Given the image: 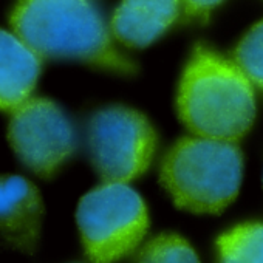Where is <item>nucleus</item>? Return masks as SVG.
I'll list each match as a JSON object with an SVG mask.
<instances>
[{
    "label": "nucleus",
    "mask_w": 263,
    "mask_h": 263,
    "mask_svg": "<svg viewBox=\"0 0 263 263\" xmlns=\"http://www.w3.org/2000/svg\"><path fill=\"white\" fill-rule=\"evenodd\" d=\"M11 28L42 59H67L132 74L93 0H17Z\"/></svg>",
    "instance_id": "f257e3e1"
},
{
    "label": "nucleus",
    "mask_w": 263,
    "mask_h": 263,
    "mask_svg": "<svg viewBox=\"0 0 263 263\" xmlns=\"http://www.w3.org/2000/svg\"><path fill=\"white\" fill-rule=\"evenodd\" d=\"M178 115L198 137L237 141L255 118L252 82L243 70L220 54L197 47L178 88Z\"/></svg>",
    "instance_id": "f03ea898"
},
{
    "label": "nucleus",
    "mask_w": 263,
    "mask_h": 263,
    "mask_svg": "<svg viewBox=\"0 0 263 263\" xmlns=\"http://www.w3.org/2000/svg\"><path fill=\"white\" fill-rule=\"evenodd\" d=\"M243 155L237 141L208 137L181 138L166 155L161 183L180 209L220 214L237 197Z\"/></svg>",
    "instance_id": "7ed1b4c3"
},
{
    "label": "nucleus",
    "mask_w": 263,
    "mask_h": 263,
    "mask_svg": "<svg viewBox=\"0 0 263 263\" xmlns=\"http://www.w3.org/2000/svg\"><path fill=\"white\" fill-rule=\"evenodd\" d=\"M76 221L85 254L93 261H115L130 254L149 228L147 208L127 183H104L85 194Z\"/></svg>",
    "instance_id": "20e7f679"
},
{
    "label": "nucleus",
    "mask_w": 263,
    "mask_h": 263,
    "mask_svg": "<svg viewBox=\"0 0 263 263\" xmlns=\"http://www.w3.org/2000/svg\"><path fill=\"white\" fill-rule=\"evenodd\" d=\"M87 143L91 164L104 183H130L151 166L157 134L143 113L115 105L91 116Z\"/></svg>",
    "instance_id": "39448f33"
},
{
    "label": "nucleus",
    "mask_w": 263,
    "mask_h": 263,
    "mask_svg": "<svg viewBox=\"0 0 263 263\" xmlns=\"http://www.w3.org/2000/svg\"><path fill=\"white\" fill-rule=\"evenodd\" d=\"M7 137L17 160L41 178L54 177L76 149L71 121L48 98H30L11 111Z\"/></svg>",
    "instance_id": "423d86ee"
},
{
    "label": "nucleus",
    "mask_w": 263,
    "mask_h": 263,
    "mask_svg": "<svg viewBox=\"0 0 263 263\" xmlns=\"http://www.w3.org/2000/svg\"><path fill=\"white\" fill-rule=\"evenodd\" d=\"M44 214L42 195L30 180L0 174V245L34 255L41 243Z\"/></svg>",
    "instance_id": "0eeeda50"
},
{
    "label": "nucleus",
    "mask_w": 263,
    "mask_h": 263,
    "mask_svg": "<svg viewBox=\"0 0 263 263\" xmlns=\"http://www.w3.org/2000/svg\"><path fill=\"white\" fill-rule=\"evenodd\" d=\"M42 58L21 37L0 30V110L14 111L27 102L37 84Z\"/></svg>",
    "instance_id": "6e6552de"
},
{
    "label": "nucleus",
    "mask_w": 263,
    "mask_h": 263,
    "mask_svg": "<svg viewBox=\"0 0 263 263\" xmlns=\"http://www.w3.org/2000/svg\"><path fill=\"white\" fill-rule=\"evenodd\" d=\"M180 0H122L115 11L111 31L127 47H147L178 17Z\"/></svg>",
    "instance_id": "1a4fd4ad"
},
{
    "label": "nucleus",
    "mask_w": 263,
    "mask_h": 263,
    "mask_svg": "<svg viewBox=\"0 0 263 263\" xmlns=\"http://www.w3.org/2000/svg\"><path fill=\"white\" fill-rule=\"evenodd\" d=\"M218 255L229 263H263V223L240 224L217 240Z\"/></svg>",
    "instance_id": "9d476101"
},
{
    "label": "nucleus",
    "mask_w": 263,
    "mask_h": 263,
    "mask_svg": "<svg viewBox=\"0 0 263 263\" xmlns=\"http://www.w3.org/2000/svg\"><path fill=\"white\" fill-rule=\"evenodd\" d=\"M234 62L263 90V21L255 24L234 50Z\"/></svg>",
    "instance_id": "9b49d317"
},
{
    "label": "nucleus",
    "mask_w": 263,
    "mask_h": 263,
    "mask_svg": "<svg viewBox=\"0 0 263 263\" xmlns=\"http://www.w3.org/2000/svg\"><path fill=\"white\" fill-rule=\"evenodd\" d=\"M141 261H198L197 252L191 245L174 234L160 235L149 241L138 255Z\"/></svg>",
    "instance_id": "f8f14e48"
},
{
    "label": "nucleus",
    "mask_w": 263,
    "mask_h": 263,
    "mask_svg": "<svg viewBox=\"0 0 263 263\" xmlns=\"http://www.w3.org/2000/svg\"><path fill=\"white\" fill-rule=\"evenodd\" d=\"M181 10L187 17H203L208 16L221 0H180Z\"/></svg>",
    "instance_id": "ddd939ff"
}]
</instances>
